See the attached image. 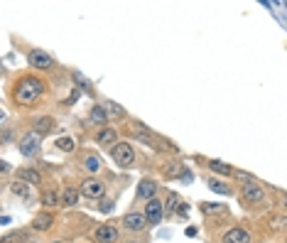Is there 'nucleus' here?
<instances>
[{"label": "nucleus", "instance_id": "obj_1", "mask_svg": "<svg viewBox=\"0 0 287 243\" xmlns=\"http://www.w3.org/2000/svg\"><path fill=\"white\" fill-rule=\"evenodd\" d=\"M42 91H44V84L39 79L25 76V79H20V84L15 86V98H18L20 103H32Z\"/></svg>", "mask_w": 287, "mask_h": 243}, {"label": "nucleus", "instance_id": "obj_2", "mask_svg": "<svg viewBox=\"0 0 287 243\" xmlns=\"http://www.w3.org/2000/svg\"><path fill=\"white\" fill-rule=\"evenodd\" d=\"M113 160L118 167H130L135 160V150L130 143H115L113 145Z\"/></svg>", "mask_w": 287, "mask_h": 243}, {"label": "nucleus", "instance_id": "obj_3", "mask_svg": "<svg viewBox=\"0 0 287 243\" xmlns=\"http://www.w3.org/2000/svg\"><path fill=\"white\" fill-rule=\"evenodd\" d=\"M37 150H39V135L35 131L27 133V135L20 140V155H22V157H35Z\"/></svg>", "mask_w": 287, "mask_h": 243}, {"label": "nucleus", "instance_id": "obj_4", "mask_svg": "<svg viewBox=\"0 0 287 243\" xmlns=\"http://www.w3.org/2000/svg\"><path fill=\"white\" fill-rule=\"evenodd\" d=\"M162 214H165V209H162V202L160 199H148V206H145V221H150V224H160L162 221Z\"/></svg>", "mask_w": 287, "mask_h": 243}, {"label": "nucleus", "instance_id": "obj_5", "mask_svg": "<svg viewBox=\"0 0 287 243\" xmlns=\"http://www.w3.org/2000/svg\"><path fill=\"white\" fill-rule=\"evenodd\" d=\"M81 194L89 197V199H101V197L106 194V185L98 182V179H86V182L81 185Z\"/></svg>", "mask_w": 287, "mask_h": 243}, {"label": "nucleus", "instance_id": "obj_6", "mask_svg": "<svg viewBox=\"0 0 287 243\" xmlns=\"http://www.w3.org/2000/svg\"><path fill=\"white\" fill-rule=\"evenodd\" d=\"M27 59H30V64H32L35 69H52V67H54V59L47 54V52H42V49H35Z\"/></svg>", "mask_w": 287, "mask_h": 243}, {"label": "nucleus", "instance_id": "obj_7", "mask_svg": "<svg viewBox=\"0 0 287 243\" xmlns=\"http://www.w3.org/2000/svg\"><path fill=\"white\" fill-rule=\"evenodd\" d=\"M94 238L96 243H113L115 238H118V231H115V226H98L96 228V233H94Z\"/></svg>", "mask_w": 287, "mask_h": 243}, {"label": "nucleus", "instance_id": "obj_8", "mask_svg": "<svg viewBox=\"0 0 287 243\" xmlns=\"http://www.w3.org/2000/svg\"><path fill=\"white\" fill-rule=\"evenodd\" d=\"M145 224H148V221H145V216H142V214H137V211H130V214H125V216H123V226H125V228H130V231H142Z\"/></svg>", "mask_w": 287, "mask_h": 243}, {"label": "nucleus", "instance_id": "obj_9", "mask_svg": "<svg viewBox=\"0 0 287 243\" xmlns=\"http://www.w3.org/2000/svg\"><path fill=\"white\" fill-rule=\"evenodd\" d=\"M243 197L248 202H263L265 192H263V187H258L255 182H248V185H243Z\"/></svg>", "mask_w": 287, "mask_h": 243}, {"label": "nucleus", "instance_id": "obj_10", "mask_svg": "<svg viewBox=\"0 0 287 243\" xmlns=\"http://www.w3.org/2000/svg\"><path fill=\"white\" fill-rule=\"evenodd\" d=\"M224 243H250V236L248 231H243V228H231L229 233L224 236Z\"/></svg>", "mask_w": 287, "mask_h": 243}, {"label": "nucleus", "instance_id": "obj_11", "mask_svg": "<svg viewBox=\"0 0 287 243\" xmlns=\"http://www.w3.org/2000/svg\"><path fill=\"white\" fill-rule=\"evenodd\" d=\"M155 194H157V185H155L153 179H142L140 187H137V197H142V199H155Z\"/></svg>", "mask_w": 287, "mask_h": 243}, {"label": "nucleus", "instance_id": "obj_12", "mask_svg": "<svg viewBox=\"0 0 287 243\" xmlns=\"http://www.w3.org/2000/svg\"><path fill=\"white\" fill-rule=\"evenodd\" d=\"M96 140L101 143V145H115V140H118V133L115 128H101L98 135H96Z\"/></svg>", "mask_w": 287, "mask_h": 243}, {"label": "nucleus", "instance_id": "obj_13", "mask_svg": "<svg viewBox=\"0 0 287 243\" xmlns=\"http://www.w3.org/2000/svg\"><path fill=\"white\" fill-rule=\"evenodd\" d=\"M52 226H54V216H52L49 211H42V214L35 216V228H37V231H47V228H52Z\"/></svg>", "mask_w": 287, "mask_h": 243}, {"label": "nucleus", "instance_id": "obj_14", "mask_svg": "<svg viewBox=\"0 0 287 243\" xmlns=\"http://www.w3.org/2000/svg\"><path fill=\"white\" fill-rule=\"evenodd\" d=\"M54 128V118H49V115H42L35 120V133L37 135H47V133Z\"/></svg>", "mask_w": 287, "mask_h": 243}, {"label": "nucleus", "instance_id": "obj_15", "mask_svg": "<svg viewBox=\"0 0 287 243\" xmlns=\"http://www.w3.org/2000/svg\"><path fill=\"white\" fill-rule=\"evenodd\" d=\"M18 177H20V182H32V185H39V179H42L37 169H20Z\"/></svg>", "mask_w": 287, "mask_h": 243}, {"label": "nucleus", "instance_id": "obj_16", "mask_svg": "<svg viewBox=\"0 0 287 243\" xmlns=\"http://www.w3.org/2000/svg\"><path fill=\"white\" fill-rule=\"evenodd\" d=\"M79 202V192L74 187H66L64 189V194H61V204L64 206H77Z\"/></svg>", "mask_w": 287, "mask_h": 243}, {"label": "nucleus", "instance_id": "obj_17", "mask_svg": "<svg viewBox=\"0 0 287 243\" xmlns=\"http://www.w3.org/2000/svg\"><path fill=\"white\" fill-rule=\"evenodd\" d=\"M74 81H77V84L84 89V91H86V94H94V84H91L86 76L81 74V72H74Z\"/></svg>", "mask_w": 287, "mask_h": 243}, {"label": "nucleus", "instance_id": "obj_18", "mask_svg": "<svg viewBox=\"0 0 287 243\" xmlns=\"http://www.w3.org/2000/svg\"><path fill=\"white\" fill-rule=\"evenodd\" d=\"M209 167L213 169V172H219V174H231V172H233V167L226 165V162H221V160H211Z\"/></svg>", "mask_w": 287, "mask_h": 243}, {"label": "nucleus", "instance_id": "obj_19", "mask_svg": "<svg viewBox=\"0 0 287 243\" xmlns=\"http://www.w3.org/2000/svg\"><path fill=\"white\" fill-rule=\"evenodd\" d=\"M10 189H13V194H18V197H22V199H27V197H30V187H27V185H25V182H13V185H10Z\"/></svg>", "mask_w": 287, "mask_h": 243}, {"label": "nucleus", "instance_id": "obj_20", "mask_svg": "<svg viewBox=\"0 0 287 243\" xmlns=\"http://www.w3.org/2000/svg\"><path fill=\"white\" fill-rule=\"evenodd\" d=\"M91 120H96L98 126H106V108L103 106H94L91 108Z\"/></svg>", "mask_w": 287, "mask_h": 243}, {"label": "nucleus", "instance_id": "obj_21", "mask_svg": "<svg viewBox=\"0 0 287 243\" xmlns=\"http://www.w3.org/2000/svg\"><path fill=\"white\" fill-rule=\"evenodd\" d=\"M54 145H57L61 152H71V150L77 148V145H74V138H66V135H64V138H59Z\"/></svg>", "mask_w": 287, "mask_h": 243}, {"label": "nucleus", "instance_id": "obj_22", "mask_svg": "<svg viewBox=\"0 0 287 243\" xmlns=\"http://www.w3.org/2000/svg\"><path fill=\"white\" fill-rule=\"evenodd\" d=\"M209 187H211V192H216V194H231V189L226 187L224 182H219V179H211Z\"/></svg>", "mask_w": 287, "mask_h": 243}, {"label": "nucleus", "instance_id": "obj_23", "mask_svg": "<svg viewBox=\"0 0 287 243\" xmlns=\"http://www.w3.org/2000/svg\"><path fill=\"white\" fill-rule=\"evenodd\" d=\"M57 202H59L57 192H52V189H49V192H44V197H42V204H44V206H54Z\"/></svg>", "mask_w": 287, "mask_h": 243}, {"label": "nucleus", "instance_id": "obj_24", "mask_svg": "<svg viewBox=\"0 0 287 243\" xmlns=\"http://www.w3.org/2000/svg\"><path fill=\"white\" fill-rule=\"evenodd\" d=\"M106 108H108V113L115 115V118H123V115H125V111H123L118 103H113V101H108V103H106Z\"/></svg>", "mask_w": 287, "mask_h": 243}, {"label": "nucleus", "instance_id": "obj_25", "mask_svg": "<svg viewBox=\"0 0 287 243\" xmlns=\"http://www.w3.org/2000/svg\"><path fill=\"white\" fill-rule=\"evenodd\" d=\"M84 167L89 169V172H98V169H101V162H98V157H94V155H91V157H86Z\"/></svg>", "mask_w": 287, "mask_h": 243}, {"label": "nucleus", "instance_id": "obj_26", "mask_svg": "<svg viewBox=\"0 0 287 243\" xmlns=\"http://www.w3.org/2000/svg\"><path fill=\"white\" fill-rule=\"evenodd\" d=\"M177 206H179V197H177V194H172V197L167 199V204H162V209H167V211L172 214V211H177Z\"/></svg>", "mask_w": 287, "mask_h": 243}, {"label": "nucleus", "instance_id": "obj_27", "mask_svg": "<svg viewBox=\"0 0 287 243\" xmlns=\"http://www.w3.org/2000/svg\"><path fill=\"white\" fill-rule=\"evenodd\" d=\"M182 174V167L179 165H170V169H167V177H179Z\"/></svg>", "mask_w": 287, "mask_h": 243}, {"label": "nucleus", "instance_id": "obj_28", "mask_svg": "<svg viewBox=\"0 0 287 243\" xmlns=\"http://www.w3.org/2000/svg\"><path fill=\"white\" fill-rule=\"evenodd\" d=\"M201 211H206V214H209V211H221V204H206V202H204V204H201Z\"/></svg>", "mask_w": 287, "mask_h": 243}, {"label": "nucleus", "instance_id": "obj_29", "mask_svg": "<svg viewBox=\"0 0 287 243\" xmlns=\"http://www.w3.org/2000/svg\"><path fill=\"white\" fill-rule=\"evenodd\" d=\"M111 209H113V202H103V204H101V211H103V214H108Z\"/></svg>", "mask_w": 287, "mask_h": 243}, {"label": "nucleus", "instance_id": "obj_30", "mask_svg": "<svg viewBox=\"0 0 287 243\" xmlns=\"http://www.w3.org/2000/svg\"><path fill=\"white\" fill-rule=\"evenodd\" d=\"M182 179H184V182H191V179H194V174L187 172V169H182Z\"/></svg>", "mask_w": 287, "mask_h": 243}, {"label": "nucleus", "instance_id": "obj_31", "mask_svg": "<svg viewBox=\"0 0 287 243\" xmlns=\"http://www.w3.org/2000/svg\"><path fill=\"white\" fill-rule=\"evenodd\" d=\"M5 172H10V165L5 160H0V174H5Z\"/></svg>", "mask_w": 287, "mask_h": 243}, {"label": "nucleus", "instance_id": "obj_32", "mask_svg": "<svg viewBox=\"0 0 287 243\" xmlns=\"http://www.w3.org/2000/svg\"><path fill=\"white\" fill-rule=\"evenodd\" d=\"M184 233H187V236H189V238H194V236H196V233H199V231H196V228H194V226H187V231H184Z\"/></svg>", "mask_w": 287, "mask_h": 243}, {"label": "nucleus", "instance_id": "obj_33", "mask_svg": "<svg viewBox=\"0 0 287 243\" xmlns=\"http://www.w3.org/2000/svg\"><path fill=\"white\" fill-rule=\"evenodd\" d=\"M0 243H18L15 236H5V238H0Z\"/></svg>", "mask_w": 287, "mask_h": 243}, {"label": "nucleus", "instance_id": "obj_34", "mask_svg": "<svg viewBox=\"0 0 287 243\" xmlns=\"http://www.w3.org/2000/svg\"><path fill=\"white\" fill-rule=\"evenodd\" d=\"M8 138H10V133H8V131H3V133H0V143H5Z\"/></svg>", "mask_w": 287, "mask_h": 243}, {"label": "nucleus", "instance_id": "obj_35", "mask_svg": "<svg viewBox=\"0 0 287 243\" xmlns=\"http://www.w3.org/2000/svg\"><path fill=\"white\" fill-rule=\"evenodd\" d=\"M3 120H5V113L0 111V123H3Z\"/></svg>", "mask_w": 287, "mask_h": 243}, {"label": "nucleus", "instance_id": "obj_36", "mask_svg": "<svg viewBox=\"0 0 287 243\" xmlns=\"http://www.w3.org/2000/svg\"><path fill=\"white\" fill-rule=\"evenodd\" d=\"M54 243H59V241H54Z\"/></svg>", "mask_w": 287, "mask_h": 243}]
</instances>
